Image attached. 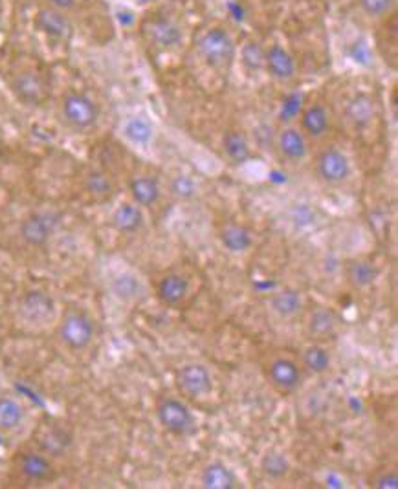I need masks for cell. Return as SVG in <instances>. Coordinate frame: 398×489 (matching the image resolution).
Listing matches in <instances>:
<instances>
[{
	"label": "cell",
	"instance_id": "33",
	"mask_svg": "<svg viewBox=\"0 0 398 489\" xmlns=\"http://www.w3.org/2000/svg\"><path fill=\"white\" fill-rule=\"evenodd\" d=\"M288 220L296 229L303 231V229L312 228L316 222H318V209H316L312 204H307V202H301V204H296V206L290 207L288 211Z\"/></svg>",
	"mask_w": 398,
	"mask_h": 489
},
{
	"label": "cell",
	"instance_id": "15",
	"mask_svg": "<svg viewBox=\"0 0 398 489\" xmlns=\"http://www.w3.org/2000/svg\"><path fill=\"white\" fill-rule=\"evenodd\" d=\"M331 128V116L325 105L312 103L301 112V132L312 139L323 138Z\"/></svg>",
	"mask_w": 398,
	"mask_h": 489
},
{
	"label": "cell",
	"instance_id": "20",
	"mask_svg": "<svg viewBox=\"0 0 398 489\" xmlns=\"http://www.w3.org/2000/svg\"><path fill=\"white\" fill-rule=\"evenodd\" d=\"M110 291L121 302H136L145 295V286L136 273L121 272L110 281Z\"/></svg>",
	"mask_w": 398,
	"mask_h": 489
},
{
	"label": "cell",
	"instance_id": "36",
	"mask_svg": "<svg viewBox=\"0 0 398 489\" xmlns=\"http://www.w3.org/2000/svg\"><path fill=\"white\" fill-rule=\"evenodd\" d=\"M171 195L176 196L178 200H193L198 195V185L189 174H176L171 184H169Z\"/></svg>",
	"mask_w": 398,
	"mask_h": 489
},
{
	"label": "cell",
	"instance_id": "40",
	"mask_svg": "<svg viewBox=\"0 0 398 489\" xmlns=\"http://www.w3.org/2000/svg\"><path fill=\"white\" fill-rule=\"evenodd\" d=\"M228 13L231 15V19H235V21H239V23L246 19L244 6H242L241 2H237V0H231V2H228Z\"/></svg>",
	"mask_w": 398,
	"mask_h": 489
},
{
	"label": "cell",
	"instance_id": "28",
	"mask_svg": "<svg viewBox=\"0 0 398 489\" xmlns=\"http://www.w3.org/2000/svg\"><path fill=\"white\" fill-rule=\"evenodd\" d=\"M259 467H261L264 477L270 478V480H281L290 473V460L283 451L270 449L268 453H264L261 456Z\"/></svg>",
	"mask_w": 398,
	"mask_h": 489
},
{
	"label": "cell",
	"instance_id": "29",
	"mask_svg": "<svg viewBox=\"0 0 398 489\" xmlns=\"http://www.w3.org/2000/svg\"><path fill=\"white\" fill-rule=\"evenodd\" d=\"M124 134L130 143L145 147V145L151 143L152 138H154V127H152V123L149 121L147 117L132 116L125 121Z\"/></svg>",
	"mask_w": 398,
	"mask_h": 489
},
{
	"label": "cell",
	"instance_id": "16",
	"mask_svg": "<svg viewBox=\"0 0 398 489\" xmlns=\"http://www.w3.org/2000/svg\"><path fill=\"white\" fill-rule=\"evenodd\" d=\"M13 92L26 105H40L45 99V83L35 72H21L13 79Z\"/></svg>",
	"mask_w": 398,
	"mask_h": 489
},
{
	"label": "cell",
	"instance_id": "24",
	"mask_svg": "<svg viewBox=\"0 0 398 489\" xmlns=\"http://www.w3.org/2000/svg\"><path fill=\"white\" fill-rule=\"evenodd\" d=\"M303 295L294 288H281L270 297V308L281 319H292L303 310Z\"/></svg>",
	"mask_w": 398,
	"mask_h": 489
},
{
	"label": "cell",
	"instance_id": "18",
	"mask_svg": "<svg viewBox=\"0 0 398 489\" xmlns=\"http://www.w3.org/2000/svg\"><path fill=\"white\" fill-rule=\"evenodd\" d=\"M200 484L206 489H235L241 486L239 478L222 462H211L200 473Z\"/></svg>",
	"mask_w": 398,
	"mask_h": 489
},
{
	"label": "cell",
	"instance_id": "27",
	"mask_svg": "<svg viewBox=\"0 0 398 489\" xmlns=\"http://www.w3.org/2000/svg\"><path fill=\"white\" fill-rule=\"evenodd\" d=\"M21 473L30 480L35 482H43V480H50L54 477V466L51 462L40 453H24L19 462Z\"/></svg>",
	"mask_w": 398,
	"mask_h": 489
},
{
	"label": "cell",
	"instance_id": "34",
	"mask_svg": "<svg viewBox=\"0 0 398 489\" xmlns=\"http://www.w3.org/2000/svg\"><path fill=\"white\" fill-rule=\"evenodd\" d=\"M84 187L95 198H107L113 193V180L103 171H90L84 178Z\"/></svg>",
	"mask_w": 398,
	"mask_h": 489
},
{
	"label": "cell",
	"instance_id": "22",
	"mask_svg": "<svg viewBox=\"0 0 398 489\" xmlns=\"http://www.w3.org/2000/svg\"><path fill=\"white\" fill-rule=\"evenodd\" d=\"M345 114H347V119L353 123L354 127H369L376 116L375 99H373L369 94L358 92V94H354L353 97L347 101Z\"/></svg>",
	"mask_w": 398,
	"mask_h": 489
},
{
	"label": "cell",
	"instance_id": "10",
	"mask_svg": "<svg viewBox=\"0 0 398 489\" xmlns=\"http://www.w3.org/2000/svg\"><path fill=\"white\" fill-rule=\"evenodd\" d=\"M264 70L270 73V77H274L275 81L286 83L296 77L297 64L296 59L290 51L286 50L285 46L272 45L266 48V56H264Z\"/></svg>",
	"mask_w": 398,
	"mask_h": 489
},
{
	"label": "cell",
	"instance_id": "32",
	"mask_svg": "<svg viewBox=\"0 0 398 489\" xmlns=\"http://www.w3.org/2000/svg\"><path fill=\"white\" fill-rule=\"evenodd\" d=\"M266 48L255 39H248L241 48V62L248 73H259L264 70Z\"/></svg>",
	"mask_w": 398,
	"mask_h": 489
},
{
	"label": "cell",
	"instance_id": "17",
	"mask_svg": "<svg viewBox=\"0 0 398 489\" xmlns=\"http://www.w3.org/2000/svg\"><path fill=\"white\" fill-rule=\"evenodd\" d=\"M222 152L231 165H237V167L252 160V147L246 134L235 128H231L222 136Z\"/></svg>",
	"mask_w": 398,
	"mask_h": 489
},
{
	"label": "cell",
	"instance_id": "9",
	"mask_svg": "<svg viewBox=\"0 0 398 489\" xmlns=\"http://www.w3.org/2000/svg\"><path fill=\"white\" fill-rule=\"evenodd\" d=\"M57 217L50 213H34L23 220L21 224V237L26 244L40 248L51 239V235L56 231Z\"/></svg>",
	"mask_w": 398,
	"mask_h": 489
},
{
	"label": "cell",
	"instance_id": "14",
	"mask_svg": "<svg viewBox=\"0 0 398 489\" xmlns=\"http://www.w3.org/2000/svg\"><path fill=\"white\" fill-rule=\"evenodd\" d=\"M338 324H340V319L336 311L327 306L312 308L307 317V332L316 341L332 339L338 332Z\"/></svg>",
	"mask_w": 398,
	"mask_h": 489
},
{
	"label": "cell",
	"instance_id": "43",
	"mask_svg": "<svg viewBox=\"0 0 398 489\" xmlns=\"http://www.w3.org/2000/svg\"><path fill=\"white\" fill-rule=\"evenodd\" d=\"M141 2H149V0H141Z\"/></svg>",
	"mask_w": 398,
	"mask_h": 489
},
{
	"label": "cell",
	"instance_id": "23",
	"mask_svg": "<svg viewBox=\"0 0 398 489\" xmlns=\"http://www.w3.org/2000/svg\"><path fill=\"white\" fill-rule=\"evenodd\" d=\"M219 240L226 251L233 255H242L253 246V233L246 226L228 224L219 231Z\"/></svg>",
	"mask_w": 398,
	"mask_h": 489
},
{
	"label": "cell",
	"instance_id": "21",
	"mask_svg": "<svg viewBox=\"0 0 398 489\" xmlns=\"http://www.w3.org/2000/svg\"><path fill=\"white\" fill-rule=\"evenodd\" d=\"M158 299L167 306H178L189 294V281L180 273H167L158 283Z\"/></svg>",
	"mask_w": 398,
	"mask_h": 489
},
{
	"label": "cell",
	"instance_id": "3",
	"mask_svg": "<svg viewBox=\"0 0 398 489\" xmlns=\"http://www.w3.org/2000/svg\"><path fill=\"white\" fill-rule=\"evenodd\" d=\"M57 334L67 348L73 352L84 350L94 339V322L84 311L70 310L62 315Z\"/></svg>",
	"mask_w": 398,
	"mask_h": 489
},
{
	"label": "cell",
	"instance_id": "11",
	"mask_svg": "<svg viewBox=\"0 0 398 489\" xmlns=\"http://www.w3.org/2000/svg\"><path fill=\"white\" fill-rule=\"evenodd\" d=\"M275 145L279 150V156L288 163H299L309 154L307 136L297 127H285L277 134Z\"/></svg>",
	"mask_w": 398,
	"mask_h": 489
},
{
	"label": "cell",
	"instance_id": "6",
	"mask_svg": "<svg viewBox=\"0 0 398 489\" xmlns=\"http://www.w3.org/2000/svg\"><path fill=\"white\" fill-rule=\"evenodd\" d=\"M141 29H143V37L149 40V45L163 51L173 50L184 39V34H182L178 23L174 19L167 17V15L149 17L143 23Z\"/></svg>",
	"mask_w": 398,
	"mask_h": 489
},
{
	"label": "cell",
	"instance_id": "7",
	"mask_svg": "<svg viewBox=\"0 0 398 489\" xmlns=\"http://www.w3.org/2000/svg\"><path fill=\"white\" fill-rule=\"evenodd\" d=\"M316 169H318V176H320L325 184L340 185L351 176V160H349V156L345 154L343 150L338 149V147H327V149L321 150V154L318 156Z\"/></svg>",
	"mask_w": 398,
	"mask_h": 489
},
{
	"label": "cell",
	"instance_id": "37",
	"mask_svg": "<svg viewBox=\"0 0 398 489\" xmlns=\"http://www.w3.org/2000/svg\"><path fill=\"white\" fill-rule=\"evenodd\" d=\"M358 6L367 17L380 19L393 12L395 0H358Z\"/></svg>",
	"mask_w": 398,
	"mask_h": 489
},
{
	"label": "cell",
	"instance_id": "12",
	"mask_svg": "<svg viewBox=\"0 0 398 489\" xmlns=\"http://www.w3.org/2000/svg\"><path fill=\"white\" fill-rule=\"evenodd\" d=\"M54 300L45 291L34 289L24 295L21 300V315L26 322L32 324H45L54 317Z\"/></svg>",
	"mask_w": 398,
	"mask_h": 489
},
{
	"label": "cell",
	"instance_id": "30",
	"mask_svg": "<svg viewBox=\"0 0 398 489\" xmlns=\"http://www.w3.org/2000/svg\"><path fill=\"white\" fill-rule=\"evenodd\" d=\"M301 361H303V367L307 368L310 374L321 376V374H325L327 370L331 368L332 356L325 346L310 345L303 350Z\"/></svg>",
	"mask_w": 398,
	"mask_h": 489
},
{
	"label": "cell",
	"instance_id": "26",
	"mask_svg": "<svg viewBox=\"0 0 398 489\" xmlns=\"http://www.w3.org/2000/svg\"><path fill=\"white\" fill-rule=\"evenodd\" d=\"M143 226V211L134 202H125L113 213V228L119 233H136Z\"/></svg>",
	"mask_w": 398,
	"mask_h": 489
},
{
	"label": "cell",
	"instance_id": "41",
	"mask_svg": "<svg viewBox=\"0 0 398 489\" xmlns=\"http://www.w3.org/2000/svg\"><path fill=\"white\" fill-rule=\"evenodd\" d=\"M46 2H48V6L59 10V12H70L78 6V0H46Z\"/></svg>",
	"mask_w": 398,
	"mask_h": 489
},
{
	"label": "cell",
	"instance_id": "31",
	"mask_svg": "<svg viewBox=\"0 0 398 489\" xmlns=\"http://www.w3.org/2000/svg\"><path fill=\"white\" fill-rule=\"evenodd\" d=\"M24 420V407L15 398H0V431H13Z\"/></svg>",
	"mask_w": 398,
	"mask_h": 489
},
{
	"label": "cell",
	"instance_id": "4",
	"mask_svg": "<svg viewBox=\"0 0 398 489\" xmlns=\"http://www.w3.org/2000/svg\"><path fill=\"white\" fill-rule=\"evenodd\" d=\"M61 114L70 128H73V130H89L97 121L100 108L94 103V99H90L86 94L68 92L62 97Z\"/></svg>",
	"mask_w": 398,
	"mask_h": 489
},
{
	"label": "cell",
	"instance_id": "2",
	"mask_svg": "<svg viewBox=\"0 0 398 489\" xmlns=\"http://www.w3.org/2000/svg\"><path fill=\"white\" fill-rule=\"evenodd\" d=\"M156 418L160 425L173 436L184 438V436L195 433L196 420L193 416V412L184 401L174 398V396H167V398L158 401Z\"/></svg>",
	"mask_w": 398,
	"mask_h": 489
},
{
	"label": "cell",
	"instance_id": "39",
	"mask_svg": "<svg viewBox=\"0 0 398 489\" xmlns=\"http://www.w3.org/2000/svg\"><path fill=\"white\" fill-rule=\"evenodd\" d=\"M375 488L378 489H398L397 471H386L378 475L375 480Z\"/></svg>",
	"mask_w": 398,
	"mask_h": 489
},
{
	"label": "cell",
	"instance_id": "35",
	"mask_svg": "<svg viewBox=\"0 0 398 489\" xmlns=\"http://www.w3.org/2000/svg\"><path fill=\"white\" fill-rule=\"evenodd\" d=\"M345 53H347L351 62H354L356 67L369 68L371 64H373V50H371V45L364 39V37L354 39L353 43L347 46Z\"/></svg>",
	"mask_w": 398,
	"mask_h": 489
},
{
	"label": "cell",
	"instance_id": "42",
	"mask_svg": "<svg viewBox=\"0 0 398 489\" xmlns=\"http://www.w3.org/2000/svg\"><path fill=\"white\" fill-rule=\"evenodd\" d=\"M0 152H2V141H0Z\"/></svg>",
	"mask_w": 398,
	"mask_h": 489
},
{
	"label": "cell",
	"instance_id": "1",
	"mask_svg": "<svg viewBox=\"0 0 398 489\" xmlns=\"http://www.w3.org/2000/svg\"><path fill=\"white\" fill-rule=\"evenodd\" d=\"M196 48H198L202 61L215 70L228 68L235 61V40L230 35V32L222 26H213V28L206 29L196 43Z\"/></svg>",
	"mask_w": 398,
	"mask_h": 489
},
{
	"label": "cell",
	"instance_id": "19",
	"mask_svg": "<svg viewBox=\"0 0 398 489\" xmlns=\"http://www.w3.org/2000/svg\"><path fill=\"white\" fill-rule=\"evenodd\" d=\"M378 267L369 259H349L345 262V277L349 284L356 289H365L373 286L378 278Z\"/></svg>",
	"mask_w": 398,
	"mask_h": 489
},
{
	"label": "cell",
	"instance_id": "8",
	"mask_svg": "<svg viewBox=\"0 0 398 489\" xmlns=\"http://www.w3.org/2000/svg\"><path fill=\"white\" fill-rule=\"evenodd\" d=\"M266 379L275 390L288 394L299 389L303 381V372L299 365L288 357H275L266 365Z\"/></svg>",
	"mask_w": 398,
	"mask_h": 489
},
{
	"label": "cell",
	"instance_id": "5",
	"mask_svg": "<svg viewBox=\"0 0 398 489\" xmlns=\"http://www.w3.org/2000/svg\"><path fill=\"white\" fill-rule=\"evenodd\" d=\"M174 385L185 398L200 400L211 394L213 378L202 363H185L174 374Z\"/></svg>",
	"mask_w": 398,
	"mask_h": 489
},
{
	"label": "cell",
	"instance_id": "13",
	"mask_svg": "<svg viewBox=\"0 0 398 489\" xmlns=\"http://www.w3.org/2000/svg\"><path fill=\"white\" fill-rule=\"evenodd\" d=\"M35 26L39 32L54 40H68L72 35V24L65 15V12L54 8H43L35 15Z\"/></svg>",
	"mask_w": 398,
	"mask_h": 489
},
{
	"label": "cell",
	"instance_id": "25",
	"mask_svg": "<svg viewBox=\"0 0 398 489\" xmlns=\"http://www.w3.org/2000/svg\"><path fill=\"white\" fill-rule=\"evenodd\" d=\"M129 191L132 202L140 207L156 206L160 196H162L160 184L152 176H136V178H132L129 182Z\"/></svg>",
	"mask_w": 398,
	"mask_h": 489
},
{
	"label": "cell",
	"instance_id": "38",
	"mask_svg": "<svg viewBox=\"0 0 398 489\" xmlns=\"http://www.w3.org/2000/svg\"><path fill=\"white\" fill-rule=\"evenodd\" d=\"M301 108V95L292 94L283 101V108H281V121H288L292 117L297 116V112Z\"/></svg>",
	"mask_w": 398,
	"mask_h": 489
}]
</instances>
